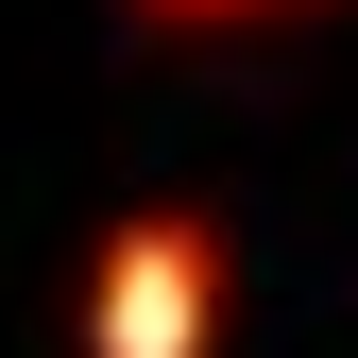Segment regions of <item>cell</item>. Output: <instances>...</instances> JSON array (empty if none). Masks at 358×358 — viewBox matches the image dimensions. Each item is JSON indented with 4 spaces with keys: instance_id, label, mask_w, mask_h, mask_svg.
Returning a JSON list of instances; mask_svg holds the SVG:
<instances>
[{
    "instance_id": "6da1fadb",
    "label": "cell",
    "mask_w": 358,
    "mask_h": 358,
    "mask_svg": "<svg viewBox=\"0 0 358 358\" xmlns=\"http://www.w3.org/2000/svg\"><path fill=\"white\" fill-rule=\"evenodd\" d=\"M222 324H239L222 205H188V188L120 205L103 256H85V290H69V358H222Z\"/></svg>"
},
{
    "instance_id": "7a4b0ae2",
    "label": "cell",
    "mask_w": 358,
    "mask_h": 358,
    "mask_svg": "<svg viewBox=\"0 0 358 358\" xmlns=\"http://www.w3.org/2000/svg\"><path fill=\"white\" fill-rule=\"evenodd\" d=\"M137 34H256V17H341V0H120Z\"/></svg>"
}]
</instances>
